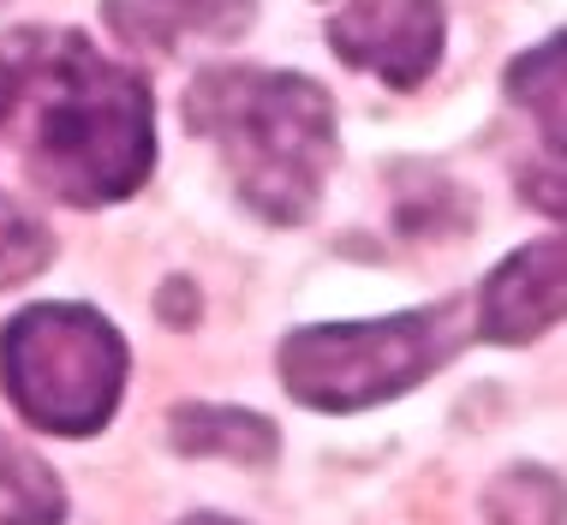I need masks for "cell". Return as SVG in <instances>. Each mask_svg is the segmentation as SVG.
I'll use <instances>...</instances> for the list:
<instances>
[{
	"mask_svg": "<svg viewBox=\"0 0 567 525\" xmlns=\"http://www.w3.org/2000/svg\"><path fill=\"white\" fill-rule=\"evenodd\" d=\"M24 174L60 204L102 209L156 167V102L144 72L90 49L79 30H19L0 42Z\"/></svg>",
	"mask_w": 567,
	"mask_h": 525,
	"instance_id": "cell-1",
	"label": "cell"
},
{
	"mask_svg": "<svg viewBox=\"0 0 567 525\" xmlns=\"http://www.w3.org/2000/svg\"><path fill=\"white\" fill-rule=\"evenodd\" d=\"M186 126L221 150L234 192L264 222L293 227L317 209L334 162V107L311 79L269 66H216L192 84Z\"/></svg>",
	"mask_w": 567,
	"mask_h": 525,
	"instance_id": "cell-2",
	"label": "cell"
},
{
	"mask_svg": "<svg viewBox=\"0 0 567 525\" xmlns=\"http://www.w3.org/2000/svg\"><path fill=\"white\" fill-rule=\"evenodd\" d=\"M466 299H442L424 311H394L377 322H317L281 341V382L299 406L364 412L431 382L472 341Z\"/></svg>",
	"mask_w": 567,
	"mask_h": 525,
	"instance_id": "cell-3",
	"label": "cell"
},
{
	"mask_svg": "<svg viewBox=\"0 0 567 525\" xmlns=\"http://www.w3.org/2000/svg\"><path fill=\"white\" fill-rule=\"evenodd\" d=\"M132 377L126 334L72 299L30 305L0 329V382L24 424L49 436H96Z\"/></svg>",
	"mask_w": 567,
	"mask_h": 525,
	"instance_id": "cell-4",
	"label": "cell"
},
{
	"mask_svg": "<svg viewBox=\"0 0 567 525\" xmlns=\"http://www.w3.org/2000/svg\"><path fill=\"white\" fill-rule=\"evenodd\" d=\"M329 42L389 90H419L442 60V0H334Z\"/></svg>",
	"mask_w": 567,
	"mask_h": 525,
	"instance_id": "cell-5",
	"label": "cell"
},
{
	"mask_svg": "<svg viewBox=\"0 0 567 525\" xmlns=\"http://www.w3.org/2000/svg\"><path fill=\"white\" fill-rule=\"evenodd\" d=\"M567 317V234L532 239L489 269L472 299V329L489 347H526Z\"/></svg>",
	"mask_w": 567,
	"mask_h": 525,
	"instance_id": "cell-6",
	"label": "cell"
},
{
	"mask_svg": "<svg viewBox=\"0 0 567 525\" xmlns=\"http://www.w3.org/2000/svg\"><path fill=\"white\" fill-rule=\"evenodd\" d=\"M251 19V0H109V30L132 49H179L192 37H234Z\"/></svg>",
	"mask_w": 567,
	"mask_h": 525,
	"instance_id": "cell-7",
	"label": "cell"
},
{
	"mask_svg": "<svg viewBox=\"0 0 567 525\" xmlns=\"http://www.w3.org/2000/svg\"><path fill=\"white\" fill-rule=\"evenodd\" d=\"M174 447L179 454H216V460H239V466H269L281 436L269 419L239 406H179L174 412Z\"/></svg>",
	"mask_w": 567,
	"mask_h": 525,
	"instance_id": "cell-8",
	"label": "cell"
},
{
	"mask_svg": "<svg viewBox=\"0 0 567 525\" xmlns=\"http://www.w3.org/2000/svg\"><path fill=\"white\" fill-rule=\"evenodd\" d=\"M508 96L538 120L544 144L567 162V30L514 60L508 66Z\"/></svg>",
	"mask_w": 567,
	"mask_h": 525,
	"instance_id": "cell-9",
	"label": "cell"
},
{
	"mask_svg": "<svg viewBox=\"0 0 567 525\" xmlns=\"http://www.w3.org/2000/svg\"><path fill=\"white\" fill-rule=\"evenodd\" d=\"M60 519H66V490L49 472V460L0 430V525H60Z\"/></svg>",
	"mask_w": 567,
	"mask_h": 525,
	"instance_id": "cell-10",
	"label": "cell"
},
{
	"mask_svg": "<svg viewBox=\"0 0 567 525\" xmlns=\"http://www.w3.org/2000/svg\"><path fill=\"white\" fill-rule=\"evenodd\" d=\"M484 525H567V484L544 466H508L484 496Z\"/></svg>",
	"mask_w": 567,
	"mask_h": 525,
	"instance_id": "cell-11",
	"label": "cell"
},
{
	"mask_svg": "<svg viewBox=\"0 0 567 525\" xmlns=\"http://www.w3.org/2000/svg\"><path fill=\"white\" fill-rule=\"evenodd\" d=\"M49 262H54L49 227L0 192V287H19V281H30V275H42Z\"/></svg>",
	"mask_w": 567,
	"mask_h": 525,
	"instance_id": "cell-12",
	"label": "cell"
},
{
	"mask_svg": "<svg viewBox=\"0 0 567 525\" xmlns=\"http://www.w3.org/2000/svg\"><path fill=\"white\" fill-rule=\"evenodd\" d=\"M526 197L544 215H561L567 222V174H556V167H526Z\"/></svg>",
	"mask_w": 567,
	"mask_h": 525,
	"instance_id": "cell-13",
	"label": "cell"
},
{
	"mask_svg": "<svg viewBox=\"0 0 567 525\" xmlns=\"http://www.w3.org/2000/svg\"><path fill=\"white\" fill-rule=\"evenodd\" d=\"M12 120V72H7V60H0V126Z\"/></svg>",
	"mask_w": 567,
	"mask_h": 525,
	"instance_id": "cell-14",
	"label": "cell"
},
{
	"mask_svg": "<svg viewBox=\"0 0 567 525\" xmlns=\"http://www.w3.org/2000/svg\"><path fill=\"white\" fill-rule=\"evenodd\" d=\"M179 525H239V519H221V514H197V519H179Z\"/></svg>",
	"mask_w": 567,
	"mask_h": 525,
	"instance_id": "cell-15",
	"label": "cell"
}]
</instances>
